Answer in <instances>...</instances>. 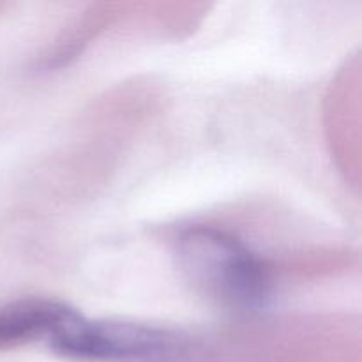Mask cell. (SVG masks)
I'll list each match as a JSON object with an SVG mask.
<instances>
[{"label": "cell", "instance_id": "obj_1", "mask_svg": "<svg viewBox=\"0 0 362 362\" xmlns=\"http://www.w3.org/2000/svg\"><path fill=\"white\" fill-rule=\"evenodd\" d=\"M180 272L194 292L230 310H257L272 293L271 267L228 230L191 225L173 240Z\"/></svg>", "mask_w": 362, "mask_h": 362}, {"label": "cell", "instance_id": "obj_2", "mask_svg": "<svg viewBox=\"0 0 362 362\" xmlns=\"http://www.w3.org/2000/svg\"><path fill=\"white\" fill-rule=\"evenodd\" d=\"M57 354L78 361H163L189 349L180 331L122 320H88L80 313L49 341Z\"/></svg>", "mask_w": 362, "mask_h": 362}, {"label": "cell", "instance_id": "obj_3", "mask_svg": "<svg viewBox=\"0 0 362 362\" xmlns=\"http://www.w3.org/2000/svg\"><path fill=\"white\" fill-rule=\"evenodd\" d=\"M78 315L49 297H21L0 306V352L46 339L52 341Z\"/></svg>", "mask_w": 362, "mask_h": 362}]
</instances>
